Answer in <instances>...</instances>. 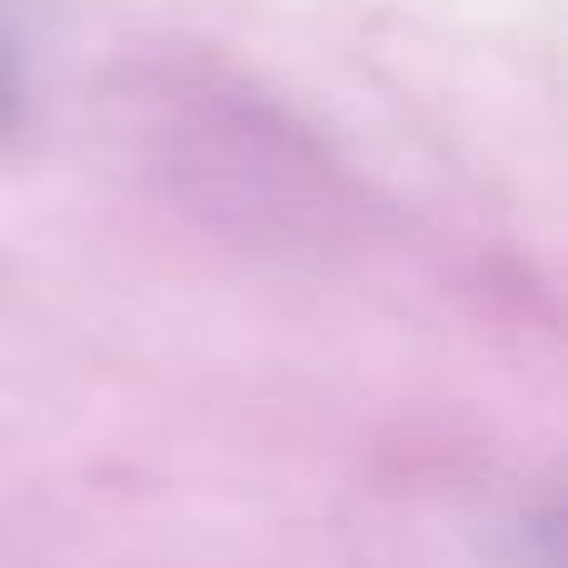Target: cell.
I'll return each instance as SVG.
<instances>
[{"label":"cell","instance_id":"6da1fadb","mask_svg":"<svg viewBox=\"0 0 568 568\" xmlns=\"http://www.w3.org/2000/svg\"><path fill=\"white\" fill-rule=\"evenodd\" d=\"M16 95H20V70H16V36H10L6 6H0V130L16 115Z\"/></svg>","mask_w":568,"mask_h":568}]
</instances>
